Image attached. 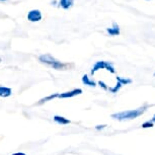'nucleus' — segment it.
Masks as SVG:
<instances>
[{"instance_id": "20e7f679", "label": "nucleus", "mask_w": 155, "mask_h": 155, "mask_svg": "<svg viewBox=\"0 0 155 155\" xmlns=\"http://www.w3.org/2000/svg\"><path fill=\"white\" fill-rule=\"evenodd\" d=\"M83 91L81 88H74L72 90H69V91H66V92H62V93H59V98H71V97H74L76 95H79L81 94Z\"/></svg>"}, {"instance_id": "aec40b11", "label": "nucleus", "mask_w": 155, "mask_h": 155, "mask_svg": "<svg viewBox=\"0 0 155 155\" xmlns=\"http://www.w3.org/2000/svg\"><path fill=\"white\" fill-rule=\"evenodd\" d=\"M0 1H6V0H0Z\"/></svg>"}, {"instance_id": "6ab92c4d", "label": "nucleus", "mask_w": 155, "mask_h": 155, "mask_svg": "<svg viewBox=\"0 0 155 155\" xmlns=\"http://www.w3.org/2000/svg\"><path fill=\"white\" fill-rule=\"evenodd\" d=\"M151 121L153 122V123H155V115L153 116V118H152V120H151Z\"/></svg>"}, {"instance_id": "2eb2a0df", "label": "nucleus", "mask_w": 155, "mask_h": 155, "mask_svg": "<svg viewBox=\"0 0 155 155\" xmlns=\"http://www.w3.org/2000/svg\"><path fill=\"white\" fill-rule=\"evenodd\" d=\"M154 126V124H153V122H150V121H148V122H145L144 124H142V128H144V129H146V128H152Z\"/></svg>"}, {"instance_id": "a211bd4d", "label": "nucleus", "mask_w": 155, "mask_h": 155, "mask_svg": "<svg viewBox=\"0 0 155 155\" xmlns=\"http://www.w3.org/2000/svg\"><path fill=\"white\" fill-rule=\"evenodd\" d=\"M11 155H27L25 153H23V152H15V153L11 154Z\"/></svg>"}, {"instance_id": "6e6552de", "label": "nucleus", "mask_w": 155, "mask_h": 155, "mask_svg": "<svg viewBox=\"0 0 155 155\" xmlns=\"http://www.w3.org/2000/svg\"><path fill=\"white\" fill-rule=\"evenodd\" d=\"M73 4H74L73 0H60L59 1V6L62 7L63 9H65V10L70 9V8L73 6Z\"/></svg>"}, {"instance_id": "39448f33", "label": "nucleus", "mask_w": 155, "mask_h": 155, "mask_svg": "<svg viewBox=\"0 0 155 155\" xmlns=\"http://www.w3.org/2000/svg\"><path fill=\"white\" fill-rule=\"evenodd\" d=\"M107 33L112 37H116V36H119L121 31H120V27L117 25L116 22L113 23V27L112 28H107Z\"/></svg>"}, {"instance_id": "423d86ee", "label": "nucleus", "mask_w": 155, "mask_h": 155, "mask_svg": "<svg viewBox=\"0 0 155 155\" xmlns=\"http://www.w3.org/2000/svg\"><path fill=\"white\" fill-rule=\"evenodd\" d=\"M53 120H54V122L56 123V124H58V125H68V124L71 123L69 119H67V118H65V117H63V116H58V115L54 116Z\"/></svg>"}, {"instance_id": "f3484780", "label": "nucleus", "mask_w": 155, "mask_h": 155, "mask_svg": "<svg viewBox=\"0 0 155 155\" xmlns=\"http://www.w3.org/2000/svg\"><path fill=\"white\" fill-rule=\"evenodd\" d=\"M106 127H107V125H97V126L95 127V129H96L97 131H101V130H102V129H104Z\"/></svg>"}, {"instance_id": "f8f14e48", "label": "nucleus", "mask_w": 155, "mask_h": 155, "mask_svg": "<svg viewBox=\"0 0 155 155\" xmlns=\"http://www.w3.org/2000/svg\"><path fill=\"white\" fill-rule=\"evenodd\" d=\"M116 79H117V81L121 82L123 85H127V84L132 83V79H130V78H124V77H121V76H117Z\"/></svg>"}, {"instance_id": "412c9836", "label": "nucleus", "mask_w": 155, "mask_h": 155, "mask_svg": "<svg viewBox=\"0 0 155 155\" xmlns=\"http://www.w3.org/2000/svg\"><path fill=\"white\" fill-rule=\"evenodd\" d=\"M154 76H155V72H154Z\"/></svg>"}, {"instance_id": "7ed1b4c3", "label": "nucleus", "mask_w": 155, "mask_h": 155, "mask_svg": "<svg viewBox=\"0 0 155 155\" xmlns=\"http://www.w3.org/2000/svg\"><path fill=\"white\" fill-rule=\"evenodd\" d=\"M27 18L28 21H31V22H38V21H40V20H42L43 14L41 12V10L39 9H31L28 11Z\"/></svg>"}, {"instance_id": "f03ea898", "label": "nucleus", "mask_w": 155, "mask_h": 155, "mask_svg": "<svg viewBox=\"0 0 155 155\" xmlns=\"http://www.w3.org/2000/svg\"><path fill=\"white\" fill-rule=\"evenodd\" d=\"M39 61L42 64H45V65L51 67V68H53L55 70H66L69 66L68 64L61 62V61L57 60L56 58H54L53 56L48 54L41 55L39 57Z\"/></svg>"}, {"instance_id": "9d476101", "label": "nucleus", "mask_w": 155, "mask_h": 155, "mask_svg": "<svg viewBox=\"0 0 155 155\" xmlns=\"http://www.w3.org/2000/svg\"><path fill=\"white\" fill-rule=\"evenodd\" d=\"M101 69H104V61H97L94 65H93L92 69L90 70V74L93 75L95 72H97L98 70Z\"/></svg>"}, {"instance_id": "0eeeda50", "label": "nucleus", "mask_w": 155, "mask_h": 155, "mask_svg": "<svg viewBox=\"0 0 155 155\" xmlns=\"http://www.w3.org/2000/svg\"><path fill=\"white\" fill-rule=\"evenodd\" d=\"M12 94V90L7 86H0V97H9Z\"/></svg>"}, {"instance_id": "4be33fe9", "label": "nucleus", "mask_w": 155, "mask_h": 155, "mask_svg": "<svg viewBox=\"0 0 155 155\" xmlns=\"http://www.w3.org/2000/svg\"><path fill=\"white\" fill-rule=\"evenodd\" d=\"M147 1H149V0H147Z\"/></svg>"}, {"instance_id": "f257e3e1", "label": "nucleus", "mask_w": 155, "mask_h": 155, "mask_svg": "<svg viewBox=\"0 0 155 155\" xmlns=\"http://www.w3.org/2000/svg\"><path fill=\"white\" fill-rule=\"evenodd\" d=\"M147 106H144L142 107H139L137 110H125V112H120L113 114L112 118L115 120H119V121H126V120H133L138 117L142 116L145 113Z\"/></svg>"}, {"instance_id": "dca6fc26", "label": "nucleus", "mask_w": 155, "mask_h": 155, "mask_svg": "<svg viewBox=\"0 0 155 155\" xmlns=\"http://www.w3.org/2000/svg\"><path fill=\"white\" fill-rule=\"evenodd\" d=\"M97 84H98V85H99V86H101V88H102V89H104V90H109V86H107V84H106V83H104V81L99 80V81H98V82H97Z\"/></svg>"}, {"instance_id": "9b49d317", "label": "nucleus", "mask_w": 155, "mask_h": 155, "mask_svg": "<svg viewBox=\"0 0 155 155\" xmlns=\"http://www.w3.org/2000/svg\"><path fill=\"white\" fill-rule=\"evenodd\" d=\"M58 96H59V93H58V92L53 93V94H50L48 96H45V97H43V98L40 99L39 102H38V104H45V102L51 101H53V99L57 98Z\"/></svg>"}, {"instance_id": "ddd939ff", "label": "nucleus", "mask_w": 155, "mask_h": 155, "mask_svg": "<svg viewBox=\"0 0 155 155\" xmlns=\"http://www.w3.org/2000/svg\"><path fill=\"white\" fill-rule=\"evenodd\" d=\"M122 86H123V84L121 82H119V81H117V84L114 87H109V90L112 93H117L119 91L120 89L122 88Z\"/></svg>"}, {"instance_id": "1a4fd4ad", "label": "nucleus", "mask_w": 155, "mask_h": 155, "mask_svg": "<svg viewBox=\"0 0 155 155\" xmlns=\"http://www.w3.org/2000/svg\"><path fill=\"white\" fill-rule=\"evenodd\" d=\"M81 81H82V83L84 84V85H87V86H90V87H94L96 86V83L94 80L90 79V78L88 77V75H83L82 78H81Z\"/></svg>"}, {"instance_id": "4468645a", "label": "nucleus", "mask_w": 155, "mask_h": 155, "mask_svg": "<svg viewBox=\"0 0 155 155\" xmlns=\"http://www.w3.org/2000/svg\"><path fill=\"white\" fill-rule=\"evenodd\" d=\"M104 69H106L107 71H110V73L116 72V69H115V67L113 66V64L110 62H106V61H104Z\"/></svg>"}]
</instances>
